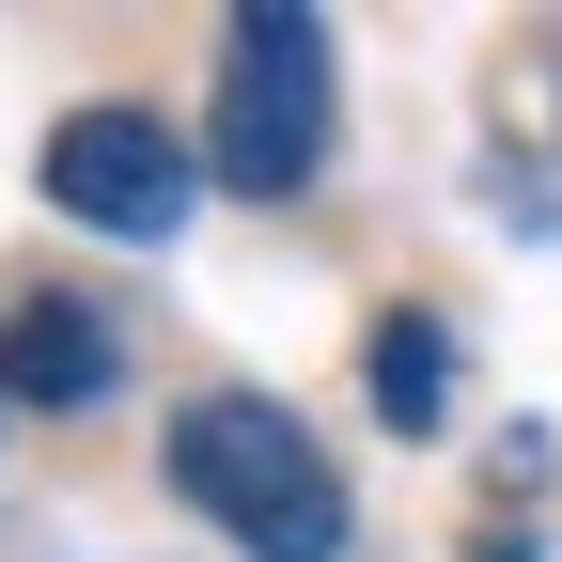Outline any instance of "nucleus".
Masks as SVG:
<instances>
[{
  "mask_svg": "<svg viewBox=\"0 0 562 562\" xmlns=\"http://www.w3.org/2000/svg\"><path fill=\"white\" fill-rule=\"evenodd\" d=\"M172 501L235 562H344V469L266 391H188L172 406Z\"/></svg>",
  "mask_w": 562,
  "mask_h": 562,
  "instance_id": "f257e3e1",
  "label": "nucleus"
},
{
  "mask_svg": "<svg viewBox=\"0 0 562 562\" xmlns=\"http://www.w3.org/2000/svg\"><path fill=\"white\" fill-rule=\"evenodd\" d=\"M203 172L250 188V203H297L328 172V16L313 0L220 16V125H203Z\"/></svg>",
  "mask_w": 562,
  "mask_h": 562,
  "instance_id": "f03ea898",
  "label": "nucleus"
},
{
  "mask_svg": "<svg viewBox=\"0 0 562 562\" xmlns=\"http://www.w3.org/2000/svg\"><path fill=\"white\" fill-rule=\"evenodd\" d=\"M32 172H47V220H79L110 250H172L188 235V188H203V157H188L157 110H63Z\"/></svg>",
  "mask_w": 562,
  "mask_h": 562,
  "instance_id": "7ed1b4c3",
  "label": "nucleus"
},
{
  "mask_svg": "<svg viewBox=\"0 0 562 562\" xmlns=\"http://www.w3.org/2000/svg\"><path fill=\"white\" fill-rule=\"evenodd\" d=\"M0 391L16 406H110L125 391V328L94 297H16L0 313Z\"/></svg>",
  "mask_w": 562,
  "mask_h": 562,
  "instance_id": "20e7f679",
  "label": "nucleus"
},
{
  "mask_svg": "<svg viewBox=\"0 0 562 562\" xmlns=\"http://www.w3.org/2000/svg\"><path fill=\"white\" fill-rule=\"evenodd\" d=\"M360 391H375V422H391V438H438V422H453V328H438V313H375Z\"/></svg>",
  "mask_w": 562,
  "mask_h": 562,
  "instance_id": "39448f33",
  "label": "nucleus"
}]
</instances>
